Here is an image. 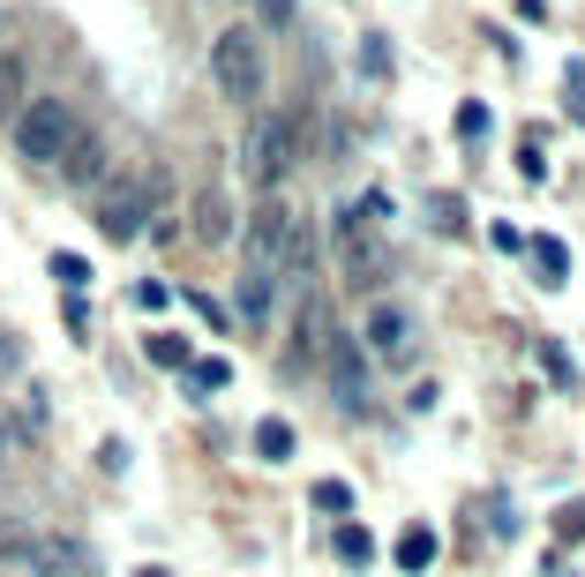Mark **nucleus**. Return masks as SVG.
Listing matches in <instances>:
<instances>
[{"mask_svg":"<svg viewBox=\"0 0 585 577\" xmlns=\"http://www.w3.org/2000/svg\"><path fill=\"white\" fill-rule=\"evenodd\" d=\"M8 135H15V158L23 165H53L68 158V143L84 135V113L68 106V98H23V113L8 121Z\"/></svg>","mask_w":585,"mask_h":577,"instance_id":"f257e3e1","label":"nucleus"},{"mask_svg":"<svg viewBox=\"0 0 585 577\" xmlns=\"http://www.w3.org/2000/svg\"><path fill=\"white\" fill-rule=\"evenodd\" d=\"M210 76H218V90H225L233 106H255V98H263V38H255L249 23L218 31V45H210Z\"/></svg>","mask_w":585,"mask_h":577,"instance_id":"f03ea898","label":"nucleus"},{"mask_svg":"<svg viewBox=\"0 0 585 577\" xmlns=\"http://www.w3.org/2000/svg\"><path fill=\"white\" fill-rule=\"evenodd\" d=\"M158 196H166V173H128V180H113V188L98 196V233H106V241H135V233L151 225Z\"/></svg>","mask_w":585,"mask_h":577,"instance_id":"7ed1b4c3","label":"nucleus"},{"mask_svg":"<svg viewBox=\"0 0 585 577\" xmlns=\"http://www.w3.org/2000/svg\"><path fill=\"white\" fill-rule=\"evenodd\" d=\"M292 158H300V127L286 121V113H263V121H249V143H241V165H249V180L271 196L278 180L292 173Z\"/></svg>","mask_w":585,"mask_h":577,"instance_id":"20e7f679","label":"nucleus"},{"mask_svg":"<svg viewBox=\"0 0 585 577\" xmlns=\"http://www.w3.org/2000/svg\"><path fill=\"white\" fill-rule=\"evenodd\" d=\"M286 233H292V210L278 196H263V210L249 218V270H271L278 278V263H286Z\"/></svg>","mask_w":585,"mask_h":577,"instance_id":"39448f33","label":"nucleus"},{"mask_svg":"<svg viewBox=\"0 0 585 577\" xmlns=\"http://www.w3.org/2000/svg\"><path fill=\"white\" fill-rule=\"evenodd\" d=\"M323 360H331V390L345 412H368V360H361V345L353 337H323Z\"/></svg>","mask_w":585,"mask_h":577,"instance_id":"423d86ee","label":"nucleus"},{"mask_svg":"<svg viewBox=\"0 0 585 577\" xmlns=\"http://www.w3.org/2000/svg\"><path fill=\"white\" fill-rule=\"evenodd\" d=\"M406 345H413V323H406V308H368V353L376 360H406Z\"/></svg>","mask_w":585,"mask_h":577,"instance_id":"0eeeda50","label":"nucleus"},{"mask_svg":"<svg viewBox=\"0 0 585 577\" xmlns=\"http://www.w3.org/2000/svg\"><path fill=\"white\" fill-rule=\"evenodd\" d=\"M53 173H60V180H68V188H98V180H106V143H98V135H76V143H68V158L53 165Z\"/></svg>","mask_w":585,"mask_h":577,"instance_id":"6e6552de","label":"nucleus"},{"mask_svg":"<svg viewBox=\"0 0 585 577\" xmlns=\"http://www.w3.org/2000/svg\"><path fill=\"white\" fill-rule=\"evenodd\" d=\"M188 225H196V241H233V203H225V188H203L196 203H188Z\"/></svg>","mask_w":585,"mask_h":577,"instance_id":"1a4fd4ad","label":"nucleus"},{"mask_svg":"<svg viewBox=\"0 0 585 577\" xmlns=\"http://www.w3.org/2000/svg\"><path fill=\"white\" fill-rule=\"evenodd\" d=\"M278 308V278L271 270H241V323H271Z\"/></svg>","mask_w":585,"mask_h":577,"instance_id":"9d476101","label":"nucleus"},{"mask_svg":"<svg viewBox=\"0 0 585 577\" xmlns=\"http://www.w3.org/2000/svg\"><path fill=\"white\" fill-rule=\"evenodd\" d=\"M15 113H23V53L0 45V121H15Z\"/></svg>","mask_w":585,"mask_h":577,"instance_id":"9b49d317","label":"nucleus"},{"mask_svg":"<svg viewBox=\"0 0 585 577\" xmlns=\"http://www.w3.org/2000/svg\"><path fill=\"white\" fill-rule=\"evenodd\" d=\"M533 270H541V286H563V278H571V255H563V241H533Z\"/></svg>","mask_w":585,"mask_h":577,"instance_id":"f8f14e48","label":"nucleus"},{"mask_svg":"<svg viewBox=\"0 0 585 577\" xmlns=\"http://www.w3.org/2000/svg\"><path fill=\"white\" fill-rule=\"evenodd\" d=\"M255 451L271 457V465H286V457H292V428H286V420H263V428H255Z\"/></svg>","mask_w":585,"mask_h":577,"instance_id":"ddd939ff","label":"nucleus"},{"mask_svg":"<svg viewBox=\"0 0 585 577\" xmlns=\"http://www.w3.org/2000/svg\"><path fill=\"white\" fill-rule=\"evenodd\" d=\"M398 563H406V570H428V563H435V533H428V525H413V533L398 540Z\"/></svg>","mask_w":585,"mask_h":577,"instance_id":"4468645a","label":"nucleus"},{"mask_svg":"<svg viewBox=\"0 0 585 577\" xmlns=\"http://www.w3.org/2000/svg\"><path fill=\"white\" fill-rule=\"evenodd\" d=\"M151 360H158V368H188V337L158 330V337H151Z\"/></svg>","mask_w":585,"mask_h":577,"instance_id":"2eb2a0df","label":"nucleus"},{"mask_svg":"<svg viewBox=\"0 0 585 577\" xmlns=\"http://www.w3.org/2000/svg\"><path fill=\"white\" fill-rule=\"evenodd\" d=\"M316 510H338V518H345V510H353V488H345V480H316Z\"/></svg>","mask_w":585,"mask_h":577,"instance_id":"dca6fc26","label":"nucleus"},{"mask_svg":"<svg viewBox=\"0 0 585 577\" xmlns=\"http://www.w3.org/2000/svg\"><path fill=\"white\" fill-rule=\"evenodd\" d=\"M225 360H188V382H196V390H225Z\"/></svg>","mask_w":585,"mask_h":577,"instance_id":"f3484780","label":"nucleus"},{"mask_svg":"<svg viewBox=\"0 0 585 577\" xmlns=\"http://www.w3.org/2000/svg\"><path fill=\"white\" fill-rule=\"evenodd\" d=\"M53 278H60V286H90V263L84 255H53Z\"/></svg>","mask_w":585,"mask_h":577,"instance_id":"a211bd4d","label":"nucleus"},{"mask_svg":"<svg viewBox=\"0 0 585 577\" xmlns=\"http://www.w3.org/2000/svg\"><path fill=\"white\" fill-rule=\"evenodd\" d=\"M338 555H345V563H368V533H361V525H345V533H338Z\"/></svg>","mask_w":585,"mask_h":577,"instance_id":"6ab92c4d","label":"nucleus"},{"mask_svg":"<svg viewBox=\"0 0 585 577\" xmlns=\"http://www.w3.org/2000/svg\"><path fill=\"white\" fill-rule=\"evenodd\" d=\"M459 127H465V143H481V135H488V106H465Z\"/></svg>","mask_w":585,"mask_h":577,"instance_id":"aec40b11","label":"nucleus"},{"mask_svg":"<svg viewBox=\"0 0 585 577\" xmlns=\"http://www.w3.org/2000/svg\"><path fill=\"white\" fill-rule=\"evenodd\" d=\"M15 360H23V345H15V337H0V375L15 368Z\"/></svg>","mask_w":585,"mask_h":577,"instance_id":"412c9836","label":"nucleus"},{"mask_svg":"<svg viewBox=\"0 0 585 577\" xmlns=\"http://www.w3.org/2000/svg\"><path fill=\"white\" fill-rule=\"evenodd\" d=\"M571 98H578V106H585V68H571Z\"/></svg>","mask_w":585,"mask_h":577,"instance_id":"4be33fe9","label":"nucleus"},{"mask_svg":"<svg viewBox=\"0 0 585 577\" xmlns=\"http://www.w3.org/2000/svg\"><path fill=\"white\" fill-rule=\"evenodd\" d=\"M135 577H166V570H135Z\"/></svg>","mask_w":585,"mask_h":577,"instance_id":"5701e85b","label":"nucleus"},{"mask_svg":"<svg viewBox=\"0 0 585 577\" xmlns=\"http://www.w3.org/2000/svg\"><path fill=\"white\" fill-rule=\"evenodd\" d=\"M0 457H8V435H0Z\"/></svg>","mask_w":585,"mask_h":577,"instance_id":"b1692460","label":"nucleus"}]
</instances>
